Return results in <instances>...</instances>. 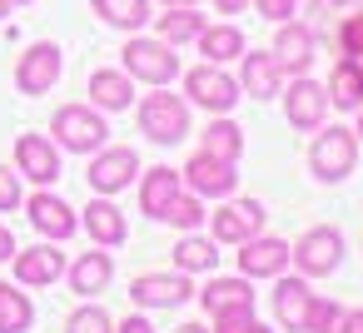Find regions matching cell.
Wrapping results in <instances>:
<instances>
[{
  "label": "cell",
  "instance_id": "35",
  "mask_svg": "<svg viewBox=\"0 0 363 333\" xmlns=\"http://www.w3.org/2000/svg\"><path fill=\"white\" fill-rule=\"evenodd\" d=\"M21 204H26V194H21V169L0 164V214H11V209H21Z\"/></svg>",
  "mask_w": 363,
  "mask_h": 333
},
{
  "label": "cell",
  "instance_id": "31",
  "mask_svg": "<svg viewBox=\"0 0 363 333\" xmlns=\"http://www.w3.org/2000/svg\"><path fill=\"white\" fill-rule=\"evenodd\" d=\"M30 323H35V303L21 288L0 283V333H26Z\"/></svg>",
  "mask_w": 363,
  "mask_h": 333
},
{
  "label": "cell",
  "instance_id": "32",
  "mask_svg": "<svg viewBox=\"0 0 363 333\" xmlns=\"http://www.w3.org/2000/svg\"><path fill=\"white\" fill-rule=\"evenodd\" d=\"M164 224H174V229H199L204 224V204H199V194H174L169 199V209H164Z\"/></svg>",
  "mask_w": 363,
  "mask_h": 333
},
{
  "label": "cell",
  "instance_id": "4",
  "mask_svg": "<svg viewBox=\"0 0 363 333\" xmlns=\"http://www.w3.org/2000/svg\"><path fill=\"white\" fill-rule=\"evenodd\" d=\"M120 60H125V75L130 80H145V85H169L174 75H179V55H174V45H164L160 35L155 40H125V50H120Z\"/></svg>",
  "mask_w": 363,
  "mask_h": 333
},
{
  "label": "cell",
  "instance_id": "18",
  "mask_svg": "<svg viewBox=\"0 0 363 333\" xmlns=\"http://www.w3.org/2000/svg\"><path fill=\"white\" fill-rule=\"evenodd\" d=\"M284 85V70L274 60V50H249L239 55V90H249L254 100H274Z\"/></svg>",
  "mask_w": 363,
  "mask_h": 333
},
{
  "label": "cell",
  "instance_id": "33",
  "mask_svg": "<svg viewBox=\"0 0 363 333\" xmlns=\"http://www.w3.org/2000/svg\"><path fill=\"white\" fill-rule=\"evenodd\" d=\"M65 333H115V323H110V313H105L100 303H80V308L65 318Z\"/></svg>",
  "mask_w": 363,
  "mask_h": 333
},
{
  "label": "cell",
  "instance_id": "23",
  "mask_svg": "<svg viewBox=\"0 0 363 333\" xmlns=\"http://www.w3.org/2000/svg\"><path fill=\"white\" fill-rule=\"evenodd\" d=\"M65 278H70V288L75 293H105V283L115 278V259L110 254H80L75 264H65Z\"/></svg>",
  "mask_w": 363,
  "mask_h": 333
},
{
  "label": "cell",
  "instance_id": "21",
  "mask_svg": "<svg viewBox=\"0 0 363 333\" xmlns=\"http://www.w3.org/2000/svg\"><path fill=\"white\" fill-rule=\"evenodd\" d=\"M204 313H254V288L249 278H209V288L199 293Z\"/></svg>",
  "mask_w": 363,
  "mask_h": 333
},
{
  "label": "cell",
  "instance_id": "38",
  "mask_svg": "<svg viewBox=\"0 0 363 333\" xmlns=\"http://www.w3.org/2000/svg\"><path fill=\"white\" fill-rule=\"evenodd\" d=\"M254 6H259L264 21H289V16L298 11V0H254Z\"/></svg>",
  "mask_w": 363,
  "mask_h": 333
},
{
  "label": "cell",
  "instance_id": "34",
  "mask_svg": "<svg viewBox=\"0 0 363 333\" xmlns=\"http://www.w3.org/2000/svg\"><path fill=\"white\" fill-rule=\"evenodd\" d=\"M338 323H343V308H338L333 298H313V303H308L303 333H338Z\"/></svg>",
  "mask_w": 363,
  "mask_h": 333
},
{
  "label": "cell",
  "instance_id": "19",
  "mask_svg": "<svg viewBox=\"0 0 363 333\" xmlns=\"http://www.w3.org/2000/svg\"><path fill=\"white\" fill-rule=\"evenodd\" d=\"M80 224H85V234H90L95 244H105V249H120V244L130 239V219L120 214V204H110V194L90 199V209L80 214Z\"/></svg>",
  "mask_w": 363,
  "mask_h": 333
},
{
  "label": "cell",
  "instance_id": "43",
  "mask_svg": "<svg viewBox=\"0 0 363 333\" xmlns=\"http://www.w3.org/2000/svg\"><path fill=\"white\" fill-rule=\"evenodd\" d=\"M174 333H209V328H204V323H179Z\"/></svg>",
  "mask_w": 363,
  "mask_h": 333
},
{
  "label": "cell",
  "instance_id": "16",
  "mask_svg": "<svg viewBox=\"0 0 363 333\" xmlns=\"http://www.w3.org/2000/svg\"><path fill=\"white\" fill-rule=\"evenodd\" d=\"M194 293V283L184 278V273H140L135 283H130V298L140 303V308H174V303H184Z\"/></svg>",
  "mask_w": 363,
  "mask_h": 333
},
{
  "label": "cell",
  "instance_id": "10",
  "mask_svg": "<svg viewBox=\"0 0 363 333\" xmlns=\"http://www.w3.org/2000/svg\"><path fill=\"white\" fill-rule=\"evenodd\" d=\"M179 179H184V189L199 194V199H224V194H234V184H239L234 164H229V159H214V154H204V149L179 169Z\"/></svg>",
  "mask_w": 363,
  "mask_h": 333
},
{
  "label": "cell",
  "instance_id": "22",
  "mask_svg": "<svg viewBox=\"0 0 363 333\" xmlns=\"http://www.w3.org/2000/svg\"><path fill=\"white\" fill-rule=\"evenodd\" d=\"M308 303H313V293H308L303 278H279V283H274V318H279L289 333H303Z\"/></svg>",
  "mask_w": 363,
  "mask_h": 333
},
{
  "label": "cell",
  "instance_id": "27",
  "mask_svg": "<svg viewBox=\"0 0 363 333\" xmlns=\"http://www.w3.org/2000/svg\"><path fill=\"white\" fill-rule=\"evenodd\" d=\"M219 264V244L214 239H199V234H184L174 244V269L179 273H214Z\"/></svg>",
  "mask_w": 363,
  "mask_h": 333
},
{
  "label": "cell",
  "instance_id": "25",
  "mask_svg": "<svg viewBox=\"0 0 363 333\" xmlns=\"http://www.w3.org/2000/svg\"><path fill=\"white\" fill-rule=\"evenodd\" d=\"M135 100V80L125 70H95L90 75V105L95 110H130Z\"/></svg>",
  "mask_w": 363,
  "mask_h": 333
},
{
  "label": "cell",
  "instance_id": "42",
  "mask_svg": "<svg viewBox=\"0 0 363 333\" xmlns=\"http://www.w3.org/2000/svg\"><path fill=\"white\" fill-rule=\"evenodd\" d=\"M214 6H219V11H224V16H239V11H244V6H249V0H214Z\"/></svg>",
  "mask_w": 363,
  "mask_h": 333
},
{
  "label": "cell",
  "instance_id": "2",
  "mask_svg": "<svg viewBox=\"0 0 363 333\" xmlns=\"http://www.w3.org/2000/svg\"><path fill=\"white\" fill-rule=\"evenodd\" d=\"M353 164H358V135L343 130V125H328V130L308 145V169H313V179H323V184L348 179Z\"/></svg>",
  "mask_w": 363,
  "mask_h": 333
},
{
  "label": "cell",
  "instance_id": "24",
  "mask_svg": "<svg viewBox=\"0 0 363 333\" xmlns=\"http://www.w3.org/2000/svg\"><path fill=\"white\" fill-rule=\"evenodd\" d=\"M328 105H338V110H363V60H338L333 65V75H328Z\"/></svg>",
  "mask_w": 363,
  "mask_h": 333
},
{
  "label": "cell",
  "instance_id": "11",
  "mask_svg": "<svg viewBox=\"0 0 363 333\" xmlns=\"http://www.w3.org/2000/svg\"><path fill=\"white\" fill-rule=\"evenodd\" d=\"M26 214H30V224H35V234H45L50 244H65L75 229H80V219H75V209L60 199V194H50V189H40V194H30L26 199Z\"/></svg>",
  "mask_w": 363,
  "mask_h": 333
},
{
  "label": "cell",
  "instance_id": "41",
  "mask_svg": "<svg viewBox=\"0 0 363 333\" xmlns=\"http://www.w3.org/2000/svg\"><path fill=\"white\" fill-rule=\"evenodd\" d=\"M11 259H16V234L0 224V264H11Z\"/></svg>",
  "mask_w": 363,
  "mask_h": 333
},
{
  "label": "cell",
  "instance_id": "5",
  "mask_svg": "<svg viewBox=\"0 0 363 333\" xmlns=\"http://www.w3.org/2000/svg\"><path fill=\"white\" fill-rule=\"evenodd\" d=\"M184 95H189L199 110H209V115H229V110L239 105V80L204 60V65H194V70L184 75Z\"/></svg>",
  "mask_w": 363,
  "mask_h": 333
},
{
  "label": "cell",
  "instance_id": "9",
  "mask_svg": "<svg viewBox=\"0 0 363 333\" xmlns=\"http://www.w3.org/2000/svg\"><path fill=\"white\" fill-rule=\"evenodd\" d=\"M135 174H140V154L130 145H115V149H95L85 179H90L95 194H120V189H130Z\"/></svg>",
  "mask_w": 363,
  "mask_h": 333
},
{
  "label": "cell",
  "instance_id": "20",
  "mask_svg": "<svg viewBox=\"0 0 363 333\" xmlns=\"http://www.w3.org/2000/svg\"><path fill=\"white\" fill-rule=\"evenodd\" d=\"M179 189H184L179 169L155 164V169H145V179H140V209H145L150 219H164V209H169V199H174Z\"/></svg>",
  "mask_w": 363,
  "mask_h": 333
},
{
  "label": "cell",
  "instance_id": "3",
  "mask_svg": "<svg viewBox=\"0 0 363 333\" xmlns=\"http://www.w3.org/2000/svg\"><path fill=\"white\" fill-rule=\"evenodd\" d=\"M140 130L155 145H179L189 135V105L179 95H169L164 85H155V95L140 100Z\"/></svg>",
  "mask_w": 363,
  "mask_h": 333
},
{
  "label": "cell",
  "instance_id": "8",
  "mask_svg": "<svg viewBox=\"0 0 363 333\" xmlns=\"http://www.w3.org/2000/svg\"><path fill=\"white\" fill-rule=\"evenodd\" d=\"M16 169H21V179H30V184H55L60 179V145L50 140V135H21L16 140Z\"/></svg>",
  "mask_w": 363,
  "mask_h": 333
},
{
  "label": "cell",
  "instance_id": "48",
  "mask_svg": "<svg viewBox=\"0 0 363 333\" xmlns=\"http://www.w3.org/2000/svg\"><path fill=\"white\" fill-rule=\"evenodd\" d=\"M11 6H35V0H11Z\"/></svg>",
  "mask_w": 363,
  "mask_h": 333
},
{
  "label": "cell",
  "instance_id": "1",
  "mask_svg": "<svg viewBox=\"0 0 363 333\" xmlns=\"http://www.w3.org/2000/svg\"><path fill=\"white\" fill-rule=\"evenodd\" d=\"M50 140H55L60 149H70V154H95V149H105V140H110L105 110H95V105H60L55 120H50Z\"/></svg>",
  "mask_w": 363,
  "mask_h": 333
},
{
  "label": "cell",
  "instance_id": "29",
  "mask_svg": "<svg viewBox=\"0 0 363 333\" xmlns=\"http://www.w3.org/2000/svg\"><path fill=\"white\" fill-rule=\"evenodd\" d=\"M95 16L115 30H140L150 21V0H90Z\"/></svg>",
  "mask_w": 363,
  "mask_h": 333
},
{
  "label": "cell",
  "instance_id": "13",
  "mask_svg": "<svg viewBox=\"0 0 363 333\" xmlns=\"http://www.w3.org/2000/svg\"><path fill=\"white\" fill-rule=\"evenodd\" d=\"M254 234H264V204L259 199H239V204H224L214 214V244H234L239 249Z\"/></svg>",
  "mask_w": 363,
  "mask_h": 333
},
{
  "label": "cell",
  "instance_id": "12",
  "mask_svg": "<svg viewBox=\"0 0 363 333\" xmlns=\"http://www.w3.org/2000/svg\"><path fill=\"white\" fill-rule=\"evenodd\" d=\"M289 244L284 239H269V234H254L239 244V273L244 278H279L289 269Z\"/></svg>",
  "mask_w": 363,
  "mask_h": 333
},
{
  "label": "cell",
  "instance_id": "6",
  "mask_svg": "<svg viewBox=\"0 0 363 333\" xmlns=\"http://www.w3.org/2000/svg\"><path fill=\"white\" fill-rule=\"evenodd\" d=\"M60 70H65L60 45L35 40V45L16 60V90H21V95H50V85L60 80Z\"/></svg>",
  "mask_w": 363,
  "mask_h": 333
},
{
  "label": "cell",
  "instance_id": "26",
  "mask_svg": "<svg viewBox=\"0 0 363 333\" xmlns=\"http://www.w3.org/2000/svg\"><path fill=\"white\" fill-rule=\"evenodd\" d=\"M194 40H199V55H204L209 65H224V60H239V55H244V35H239L234 26H204Z\"/></svg>",
  "mask_w": 363,
  "mask_h": 333
},
{
  "label": "cell",
  "instance_id": "15",
  "mask_svg": "<svg viewBox=\"0 0 363 333\" xmlns=\"http://www.w3.org/2000/svg\"><path fill=\"white\" fill-rule=\"evenodd\" d=\"M274 60H279L284 75H308V65H313V30L298 26V21H279Z\"/></svg>",
  "mask_w": 363,
  "mask_h": 333
},
{
  "label": "cell",
  "instance_id": "44",
  "mask_svg": "<svg viewBox=\"0 0 363 333\" xmlns=\"http://www.w3.org/2000/svg\"><path fill=\"white\" fill-rule=\"evenodd\" d=\"M160 6H199V0H160Z\"/></svg>",
  "mask_w": 363,
  "mask_h": 333
},
{
  "label": "cell",
  "instance_id": "36",
  "mask_svg": "<svg viewBox=\"0 0 363 333\" xmlns=\"http://www.w3.org/2000/svg\"><path fill=\"white\" fill-rule=\"evenodd\" d=\"M214 333H274V328H264L254 313H219L214 318Z\"/></svg>",
  "mask_w": 363,
  "mask_h": 333
},
{
  "label": "cell",
  "instance_id": "37",
  "mask_svg": "<svg viewBox=\"0 0 363 333\" xmlns=\"http://www.w3.org/2000/svg\"><path fill=\"white\" fill-rule=\"evenodd\" d=\"M338 45H343V55H348V60H363V16H348V21H343Z\"/></svg>",
  "mask_w": 363,
  "mask_h": 333
},
{
  "label": "cell",
  "instance_id": "7",
  "mask_svg": "<svg viewBox=\"0 0 363 333\" xmlns=\"http://www.w3.org/2000/svg\"><path fill=\"white\" fill-rule=\"evenodd\" d=\"M289 259L298 264V273L323 278V273H333V269H338V259H343V234H338V229H328V224H318V229H308V234L294 244V254H289Z\"/></svg>",
  "mask_w": 363,
  "mask_h": 333
},
{
  "label": "cell",
  "instance_id": "17",
  "mask_svg": "<svg viewBox=\"0 0 363 333\" xmlns=\"http://www.w3.org/2000/svg\"><path fill=\"white\" fill-rule=\"evenodd\" d=\"M284 110H289V125H294V130H318L323 115H328V90L298 75V80L289 85V95H284Z\"/></svg>",
  "mask_w": 363,
  "mask_h": 333
},
{
  "label": "cell",
  "instance_id": "14",
  "mask_svg": "<svg viewBox=\"0 0 363 333\" xmlns=\"http://www.w3.org/2000/svg\"><path fill=\"white\" fill-rule=\"evenodd\" d=\"M16 283L26 288H45L55 278H65V254L55 244H35V249H16Z\"/></svg>",
  "mask_w": 363,
  "mask_h": 333
},
{
  "label": "cell",
  "instance_id": "47",
  "mask_svg": "<svg viewBox=\"0 0 363 333\" xmlns=\"http://www.w3.org/2000/svg\"><path fill=\"white\" fill-rule=\"evenodd\" d=\"M328 6H353V0H328Z\"/></svg>",
  "mask_w": 363,
  "mask_h": 333
},
{
  "label": "cell",
  "instance_id": "46",
  "mask_svg": "<svg viewBox=\"0 0 363 333\" xmlns=\"http://www.w3.org/2000/svg\"><path fill=\"white\" fill-rule=\"evenodd\" d=\"M353 135H363V110H358V130H353Z\"/></svg>",
  "mask_w": 363,
  "mask_h": 333
},
{
  "label": "cell",
  "instance_id": "39",
  "mask_svg": "<svg viewBox=\"0 0 363 333\" xmlns=\"http://www.w3.org/2000/svg\"><path fill=\"white\" fill-rule=\"evenodd\" d=\"M115 333H155V323H150L145 313H130V318H125V323H120Z\"/></svg>",
  "mask_w": 363,
  "mask_h": 333
},
{
  "label": "cell",
  "instance_id": "28",
  "mask_svg": "<svg viewBox=\"0 0 363 333\" xmlns=\"http://www.w3.org/2000/svg\"><path fill=\"white\" fill-rule=\"evenodd\" d=\"M155 30H160L164 45H184V40H194V35L204 30V16H199L194 6H169V16H160Z\"/></svg>",
  "mask_w": 363,
  "mask_h": 333
},
{
  "label": "cell",
  "instance_id": "40",
  "mask_svg": "<svg viewBox=\"0 0 363 333\" xmlns=\"http://www.w3.org/2000/svg\"><path fill=\"white\" fill-rule=\"evenodd\" d=\"M338 333H363V308H343V323Z\"/></svg>",
  "mask_w": 363,
  "mask_h": 333
},
{
  "label": "cell",
  "instance_id": "45",
  "mask_svg": "<svg viewBox=\"0 0 363 333\" xmlns=\"http://www.w3.org/2000/svg\"><path fill=\"white\" fill-rule=\"evenodd\" d=\"M6 16H11V0H0V21H6Z\"/></svg>",
  "mask_w": 363,
  "mask_h": 333
},
{
  "label": "cell",
  "instance_id": "30",
  "mask_svg": "<svg viewBox=\"0 0 363 333\" xmlns=\"http://www.w3.org/2000/svg\"><path fill=\"white\" fill-rule=\"evenodd\" d=\"M204 154H214V159H229V164H239V154H244V130L234 125V120H214L209 130H204Z\"/></svg>",
  "mask_w": 363,
  "mask_h": 333
}]
</instances>
